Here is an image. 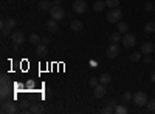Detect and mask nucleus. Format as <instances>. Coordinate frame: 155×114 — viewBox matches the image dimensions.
Wrapping results in <instances>:
<instances>
[{
    "mask_svg": "<svg viewBox=\"0 0 155 114\" xmlns=\"http://www.w3.org/2000/svg\"><path fill=\"white\" fill-rule=\"evenodd\" d=\"M132 100H134V94H132L130 91H126V93L121 96V102H123V103H130Z\"/></svg>",
    "mask_w": 155,
    "mask_h": 114,
    "instance_id": "17",
    "label": "nucleus"
},
{
    "mask_svg": "<svg viewBox=\"0 0 155 114\" xmlns=\"http://www.w3.org/2000/svg\"><path fill=\"white\" fill-rule=\"evenodd\" d=\"M8 96H9V85L8 86H2V91H0V97H2V100H5Z\"/></svg>",
    "mask_w": 155,
    "mask_h": 114,
    "instance_id": "26",
    "label": "nucleus"
},
{
    "mask_svg": "<svg viewBox=\"0 0 155 114\" xmlns=\"http://www.w3.org/2000/svg\"><path fill=\"white\" fill-rule=\"evenodd\" d=\"M110 80H112L110 74H101V75H99V83H102V85L110 83Z\"/></svg>",
    "mask_w": 155,
    "mask_h": 114,
    "instance_id": "21",
    "label": "nucleus"
},
{
    "mask_svg": "<svg viewBox=\"0 0 155 114\" xmlns=\"http://www.w3.org/2000/svg\"><path fill=\"white\" fill-rule=\"evenodd\" d=\"M51 42V39H50V37H44V39L41 40V43H45V45H48Z\"/></svg>",
    "mask_w": 155,
    "mask_h": 114,
    "instance_id": "34",
    "label": "nucleus"
},
{
    "mask_svg": "<svg viewBox=\"0 0 155 114\" xmlns=\"http://www.w3.org/2000/svg\"><path fill=\"white\" fill-rule=\"evenodd\" d=\"M9 32H11V29H9V28H6V26H3V28H2V35H3V37H8V35H9Z\"/></svg>",
    "mask_w": 155,
    "mask_h": 114,
    "instance_id": "33",
    "label": "nucleus"
},
{
    "mask_svg": "<svg viewBox=\"0 0 155 114\" xmlns=\"http://www.w3.org/2000/svg\"><path fill=\"white\" fill-rule=\"evenodd\" d=\"M47 31H48V32H51V34H56V32L59 31L58 22H56V20H53V19L48 20V22H47Z\"/></svg>",
    "mask_w": 155,
    "mask_h": 114,
    "instance_id": "11",
    "label": "nucleus"
},
{
    "mask_svg": "<svg viewBox=\"0 0 155 114\" xmlns=\"http://www.w3.org/2000/svg\"><path fill=\"white\" fill-rule=\"evenodd\" d=\"M50 17L56 20V22H61L64 17H65V11H64V8L61 5H53L50 9Z\"/></svg>",
    "mask_w": 155,
    "mask_h": 114,
    "instance_id": "1",
    "label": "nucleus"
},
{
    "mask_svg": "<svg viewBox=\"0 0 155 114\" xmlns=\"http://www.w3.org/2000/svg\"><path fill=\"white\" fill-rule=\"evenodd\" d=\"M11 40L14 42V43H17V45H22V43L25 42V35H23V32L16 31V32H12V35H11Z\"/></svg>",
    "mask_w": 155,
    "mask_h": 114,
    "instance_id": "10",
    "label": "nucleus"
},
{
    "mask_svg": "<svg viewBox=\"0 0 155 114\" xmlns=\"http://www.w3.org/2000/svg\"><path fill=\"white\" fill-rule=\"evenodd\" d=\"M150 80L155 83V71H152V72H150Z\"/></svg>",
    "mask_w": 155,
    "mask_h": 114,
    "instance_id": "36",
    "label": "nucleus"
},
{
    "mask_svg": "<svg viewBox=\"0 0 155 114\" xmlns=\"http://www.w3.org/2000/svg\"><path fill=\"white\" fill-rule=\"evenodd\" d=\"M3 26H6V28H9V29H14V26H16V20H14V19H11V17L2 20V22H0V28H3Z\"/></svg>",
    "mask_w": 155,
    "mask_h": 114,
    "instance_id": "13",
    "label": "nucleus"
},
{
    "mask_svg": "<svg viewBox=\"0 0 155 114\" xmlns=\"http://www.w3.org/2000/svg\"><path fill=\"white\" fill-rule=\"evenodd\" d=\"M140 59H141V53H132L129 56V60L130 62H140Z\"/></svg>",
    "mask_w": 155,
    "mask_h": 114,
    "instance_id": "28",
    "label": "nucleus"
},
{
    "mask_svg": "<svg viewBox=\"0 0 155 114\" xmlns=\"http://www.w3.org/2000/svg\"><path fill=\"white\" fill-rule=\"evenodd\" d=\"M153 8H155V5H153L152 2H146V3H144V9H146V11H153Z\"/></svg>",
    "mask_w": 155,
    "mask_h": 114,
    "instance_id": "31",
    "label": "nucleus"
},
{
    "mask_svg": "<svg viewBox=\"0 0 155 114\" xmlns=\"http://www.w3.org/2000/svg\"><path fill=\"white\" fill-rule=\"evenodd\" d=\"M51 6H53V5H51L48 0H41V2H39V8H41L42 11H50Z\"/></svg>",
    "mask_w": 155,
    "mask_h": 114,
    "instance_id": "20",
    "label": "nucleus"
},
{
    "mask_svg": "<svg viewBox=\"0 0 155 114\" xmlns=\"http://www.w3.org/2000/svg\"><path fill=\"white\" fill-rule=\"evenodd\" d=\"M123 39H121V32H113L112 35H110V42H113V43H118V42H121Z\"/></svg>",
    "mask_w": 155,
    "mask_h": 114,
    "instance_id": "23",
    "label": "nucleus"
},
{
    "mask_svg": "<svg viewBox=\"0 0 155 114\" xmlns=\"http://www.w3.org/2000/svg\"><path fill=\"white\" fill-rule=\"evenodd\" d=\"M147 100H149V99H147V96H146L144 91H138V93L134 94V103H135L137 106H146Z\"/></svg>",
    "mask_w": 155,
    "mask_h": 114,
    "instance_id": "3",
    "label": "nucleus"
},
{
    "mask_svg": "<svg viewBox=\"0 0 155 114\" xmlns=\"http://www.w3.org/2000/svg\"><path fill=\"white\" fill-rule=\"evenodd\" d=\"M144 32H146V34L155 32V22H147V23L144 25Z\"/></svg>",
    "mask_w": 155,
    "mask_h": 114,
    "instance_id": "19",
    "label": "nucleus"
},
{
    "mask_svg": "<svg viewBox=\"0 0 155 114\" xmlns=\"http://www.w3.org/2000/svg\"><path fill=\"white\" fill-rule=\"evenodd\" d=\"M104 8H106V2H102V0H95V3H93V9H95L96 12H101Z\"/></svg>",
    "mask_w": 155,
    "mask_h": 114,
    "instance_id": "18",
    "label": "nucleus"
},
{
    "mask_svg": "<svg viewBox=\"0 0 155 114\" xmlns=\"http://www.w3.org/2000/svg\"><path fill=\"white\" fill-rule=\"evenodd\" d=\"M12 51H14V53L19 51V45H17V43H14V46H12Z\"/></svg>",
    "mask_w": 155,
    "mask_h": 114,
    "instance_id": "37",
    "label": "nucleus"
},
{
    "mask_svg": "<svg viewBox=\"0 0 155 114\" xmlns=\"http://www.w3.org/2000/svg\"><path fill=\"white\" fill-rule=\"evenodd\" d=\"M30 111H31V112H34V114L44 112V105H42V103H37V102H34V103L30 106Z\"/></svg>",
    "mask_w": 155,
    "mask_h": 114,
    "instance_id": "15",
    "label": "nucleus"
},
{
    "mask_svg": "<svg viewBox=\"0 0 155 114\" xmlns=\"http://www.w3.org/2000/svg\"><path fill=\"white\" fill-rule=\"evenodd\" d=\"M93 94H95V97L96 99H104L106 97V85H102V83H99L98 86H95L93 88Z\"/></svg>",
    "mask_w": 155,
    "mask_h": 114,
    "instance_id": "8",
    "label": "nucleus"
},
{
    "mask_svg": "<svg viewBox=\"0 0 155 114\" xmlns=\"http://www.w3.org/2000/svg\"><path fill=\"white\" fill-rule=\"evenodd\" d=\"M146 108H147V111H149V112H155V99H150V100H147Z\"/></svg>",
    "mask_w": 155,
    "mask_h": 114,
    "instance_id": "25",
    "label": "nucleus"
},
{
    "mask_svg": "<svg viewBox=\"0 0 155 114\" xmlns=\"http://www.w3.org/2000/svg\"><path fill=\"white\" fill-rule=\"evenodd\" d=\"M115 112H116V114H126V112H127V108H126L124 105H116V106H115Z\"/></svg>",
    "mask_w": 155,
    "mask_h": 114,
    "instance_id": "27",
    "label": "nucleus"
},
{
    "mask_svg": "<svg viewBox=\"0 0 155 114\" xmlns=\"http://www.w3.org/2000/svg\"><path fill=\"white\" fill-rule=\"evenodd\" d=\"M2 112H5V114L16 112V105L12 102H6V100H3V102H2Z\"/></svg>",
    "mask_w": 155,
    "mask_h": 114,
    "instance_id": "7",
    "label": "nucleus"
},
{
    "mask_svg": "<svg viewBox=\"0 0 155 114\" xmlns=\"http://www.w3.org/2000/svg\"><path fill=\"white\" fill-rule=\"evenodd\" d=\"M150 62H152V57H150V54H147L144 57V63H150Z\"/></svg>",
    "mask_w": 155,
    "mask_h": 114,
    "instance_id": "35",
    "label": "nucleus"
},
{
    "mask_svg": "<svg viewBox=\"0 0 155 114\" xmlns=\"http://www.w3.org/2000/svg\"><path fill=\"white\" fill-rule=\"evenodd\" d=\"M70 28H71L73 31H76V32H79V31H82V29H84V23H82L79 19L71 20V23H70Z\"/></svg>",
    "mask_w": 155,
    "mask_h": 114,
    "instance_id": "12",
    "label": "nucleus"
},
{
    "mask_svg": "<svg viewBox=\"0 0 155 114\" xmlns=\"http://www.w3.org/2000/svg\"><path fill=\"white\" fill-rule=\"evenodd\" d=\"M118 54H120V46H118V43H110L109 45V48H107V57L109 59H116L118 57Z\"/></svg>",
    "mask_w": 155,
    "mask_h": 114,
    "instance_id": "6",
    "label": "nucleus"
},
{
    "mask_svg": "<svg viewBox=\"0 0 155 114\" xmlns=\"http://www.w3.org/2000/svg\"><path fill=\"white\" fill-rule=\"evenodd\" d=\"M153 14H155V8H153Z\"/></svg>",
    "mask_w": 155,
    "mask_h": 114,
    "instance_id": "39",
    "label": "nucleus"
},
{
    "mask_svg": "<svg viewBox=\"0 0 155 114\" xmlns=\"http://www.w3.org/2000/svg\"><path fill=\"white\" fill-rule=\"evenodd\" d=\"M106 6L109 8H120V0H106Z\"/></svg>",
    "mask_w": 155,
    "mask_h": 114,
    "instance_id": "24",
    "label": "nucleus"
},
{
    "mask_svg": "<svg viewBox=\"0 0 155 114\" xmlns=\"http://www.w3.org/2000/svg\"><path fill=\"white\" fill-rule=\"evenodd\" d=\"M123 45H124V48H134L135 46V43H137V39H135V35L134 34H130V32H126L124 35H123Z\"/></svg>",
    "mask_w": 155,
    "mask_h": 114,
    "instance_id": "4",
    "label": "nucleus"
},
{
    "mask_svg": "<svg viewBox=\"0 0 155 114\" xmlns=\"http://www.w3.org/2000/svg\"><path fill=\"white\" fill-rule=\"evenodd\" d=\"M102 112H104V114H112V112H115V106L109 103V105H107L104 109H102Z\"/></svg>",
    "mask_w": 155,
    "mask_h": 114,
    "instance_id": "30",
    "label": "nucleus"
},
{
    "mask_svg": "<svg viewBox=\"0 0 155 114\" xmlns=\"http://www.w3.org/2000/svg\"><path fill=\"white\" fill-rule=\"evenodd\" d=\"M73 11L76 12V14H84V12L87 11V3L84 2V0H74L73 2Z\"/></svg>",
    "mask_w": 155,
    "mask_h": 114,
    "instance_id": "5",
    "label": "nucleus"
},
{
    "mask_svg": "<svg viewBox=\"0 0 155 114\" xmlns=\"http://www.w3.org/2000/svg\"><path fill=\"white\" fill-rule=\"evenodd\" d=\"M116 31L118 32H121V34H126L127 31H129V26H127V23H124V22H118L116 23Z\"/></svg>",
    "mask_w": 155,
    "mask_h": 114,
    "instance_id": "16",
    "label": "nucleus"
},
{
    "mask_svg": "<svg viewBox=\"0 0 155 114\" xmlns=\"http://www.w3.org/2000/svg\"><path fill=\"white\" fill-rule=\"evenodd\" d=\"M50 96H51L50 90H45V94H44V97H50Z\"/></svg>",
    "mask_w": 155,
    "mask_h": 114,
    "instance_id": "38",
    "label": "nucleus"
},
{
    "mask_svg": "<svg viewBox=\"0 0 155 114\" xmlns=\"http://www.w3.org/2000/svg\"><path fill=\"white\" fill-rule=\"evenodd\" d=\"M41 37H39V34H36V32H33L31 35H30V42L33 43V45H39V43H41Z\"/></svg>",
    "mask_w": 155,
    "mask_h": 114,
    "instance_id": "22",
    "label": "nucleus"
},
{
    "mask_svg": "<svg viewBox=\"0 0 155 114\" xmlns=\"http://www.w3.org/2000/svg\"><path fill=\"white\" fill-rule=\"evenodd\" d=\"M153 49H155V45L152 42H144L143 45H141V54H144V56L152 54Z\"/></svg>",
    "mask_w": 155,
    "mask_h": 114,
    "instance_id": "9",
    "label": "nucleus"
},
{
    "mask_svg": "<svg viewBox=\"0 0 155 114\" xmlns=\"http://www.w3.org/2000/svg\"><path fill=\"white\" fill-rule=\"evenodd\" d=\"M8 75L6 74H2V86H8Z\"/></svg>",
    "mask_w": 155,
    "mask_h": 114,
    "instance_id": "32",
    "label": "nucleus"
},
{
    "mask_svg": "<svg viewBox=\"0 0 155 114\" xmlns=\"http://www.w3.org/2000/svg\"><path fill=\"white\" fill-rule=\"evenodd\" d=\"M36 54H37V56H45V54H48L47 45H45V43H39V45L36 46Z\"/></svg>",
    "mask_w": 155,
    "mask_h": 114,
    "instance_id": "14",
    "label": "nucleus"
},
{
    "mask_svg": "<svg viewBox=\"0 0 155 114\" xmlns=\"http://www.w3.org/2000/svg\"><path fill=\"white\" fill-rule=\"evenodd\" d=\"M88 85L93 86V88L98 86V85H99V77H98V79H96V77H90V79H88Z\"/></svg>",
    "mask_w": 155,
    "mask_h": 114,
    "instance_id": "29",
    "label": "nucleus"
},
{
    "mask_svg": "<svg viewBox=\"0 0 155 114\" xmlns=\"http://www.w3.org/2000/svg\"><path fill=\"white\" fill-rule=\"evenodd\" d=\"M123 17V9L121 8H113L112 11H109L107 14V20L109 23H118Z\"/></svg>",
    "mask_w": 155,
    "mask_h": 114,
    "instance_id": "2",
    "label": "nucleus"
}]
</instances>
